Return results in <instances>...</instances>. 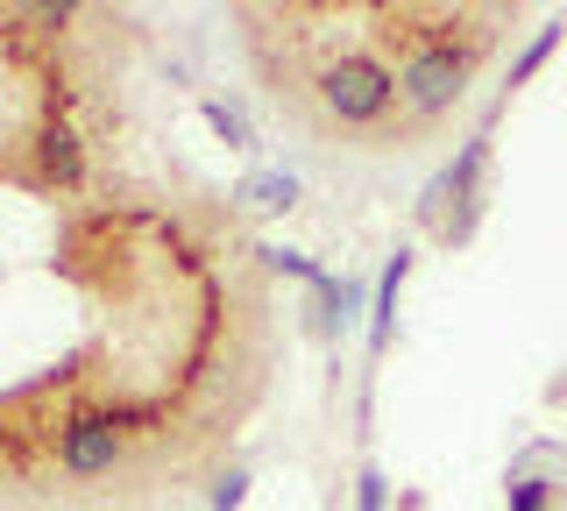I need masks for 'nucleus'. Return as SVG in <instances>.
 Wrapping results in <instances>:
<instances>
[{"label":"nucleus","instance_id":"obj_1","mask_svg":"<svg viewBox=\"0 0 567 511\" xmlns=\"http://www.w3.org/2000/svg\"><path fill=\"white\" fill-rule=\"evenodd\" d=\"M319 108H327V121H341V129H377L398 108V72L383 58H369V50H348V58H333L319 72Z\"/></svg>","mask_w":567,"mask_h":511},{"label":"nucleus","instance_id":"obj_2","mask_svg":"<svg viewBox=\"0 0 567 511\" xmlns=\"http://www.w3.org/2000/svg\"><path fill=\"white\" fill-rule=\"evenodd\" d=\"M468 72H475V58L468 50H454V37H425L404 50V64H398V100H404V114L412 121H433V114H447L461 93H468Z\"/></svg>","mask_w":567,"mask_h":511},{"label":"nucleus","instance_id":"obj_3","mask_svg":"<svg viewBox=\"0 0 567 511\" xmlns=\"http://www.w3.org/2000/svg\"><path fill=\"white\" fill-rule=\"evenodd\" d=\"M483 171H489V129H475L468 143H461L454 164L440 171L433 185H425L419 221L440 227L447 242H468V235H475V214H483Z\"/></svg>","mask_w":567,"mask_h":511},{"label":"nucleus","instance_id":"obj_4","mask_svg":"<svg viewBox=\"0 0 567 511\" xmlns=\"http://www.w3.org/2000/svg\"><path fill=\"white\" fill-rule=\"evenodd\" d=\"M121 454H128V440H121V419L114 412H71L64 427H58V469L71 476V483L121 469Z\"/></svg>","mask_w":567,"mask_h":511},{"label":"nucleus","instance_id":"obj_5","mask_svg":"<svg viewBox=\"0 0 567 511\" xmlns=\"http://www.w3.org/2000/svg\"><path fill=\"white\" fill-rule=\"evenodd\" d=\"M404 277H412V249H398L383 263V277H377V298H369V348H390V327H398V292H404Z\"/></svg>","mask_w":567,"mask_h":511},{"label":"nucleus","instance_id":"obj_6","mask_svg":"<svg viewBox=\"0 0 567 511\" xmlns=\"http://www.w3.org/2000/svg\"><path fill=\"white\" fill-rule=\"evenodd\" d=\"M35 156H43L50 185H79L85 178V150H79V135H71L64 121H43V129H35Z\"/></svg>","mask_w":567,"mask_h":511},{"label":"nucleus","instance_id":"obj_7","mask_svg":"<svg viewBox=\"0 0 567 511\" xmlns=\"http://www.w3.org/2000/svg\"><path fill=\"white\" fill-rule=\"evenodd\" d=\"M235 200L248 206V214H291V206H298V178H291V171H248Z\"/></svg>","mask_w":567,"mask_h":511},{"label":"nucleus","instance_id":"obj_8","mask_svg":"<svg viewBox=\"0 0 567 511\" xmlns=\"http://www.w3.org/2000/svg\"><path fill=\"white\" fill-rule=\"evenodd\" d=\"M560 37H567V22H546V29H532V43L518 50V64H511V85H525L532 72H539V64L554 58V43H560Z\"/></svg>","mask_w":567,"mask_h":511},{"label":"nucleus","instance_id":"obj_9","mask_svg":"<svg viewBox=\"0 0 567 511\" xmlns=\"http://www.w3.org/2000/svg\"><path fill=\"white\" fill-rule=\"evenodd\" d=\"M206 121H213V135H220L227 150H256V135H248L241 108H227V100H206Z\"/></svg>","mask_w":567,"mask_h":511},{"label":"nucleus","instance_id":"obj_10","mask_svg":"<svg viewBox=\"0 0 567 511\" xmlns=\"http://www.w3.org/2000/svg\"><path fill=\"white\" fill-rule=\"evenodd\" d=\"M383 504H390L383 469H362V483H354V511H383Z\"/></svg>","mask_w":567,"mask_h":511},{"label":"nucleus","instance_id":"obj_11","mask_svg":"<svg viewBox=\"0 0 567 511\" xmlns=\"http://www.w3.org/2000/svg\"><path fill=\"white\" fill-rule=\"evenodd\" d=\"M241 498H248V469H227L220 490H213V511H241Z\"/></svg>","mask_w":567,"mask_h":511}]
</instances>
